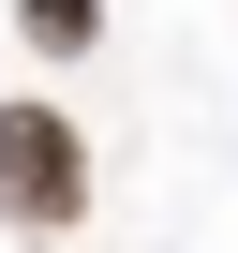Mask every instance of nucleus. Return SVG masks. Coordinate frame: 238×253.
Instances as JSON below:
<instances>
[{"label":"nucleus","mask_w":238,"mask_h":253,"mask_svg":"<svg viewBox=\"0 0 238 253\" xmlns=\"http://www.w3.org/2000/svg\"><path fill=\"white\" fill-rule=\"evenodd\" d=\"M0 179H15V209H30V223H75V209H89V164H75V134H60L45 104L0 119Z\"/></svg>","instance_id":"f257e3e1"},{"label":"nucleus","mask_w":238,"mask_h":253,"mask_svg":"<svg viewBox=\"0 0 238 253\" xmlns=\"http://www.w3.org/2000/svg\"><path fill=\"white\" fill-rule=\"evenodd\" d=\"M30 30L45 45H89V0H30Z\"/></svg>","instance_id":"f03ea898"}]
</instances>
